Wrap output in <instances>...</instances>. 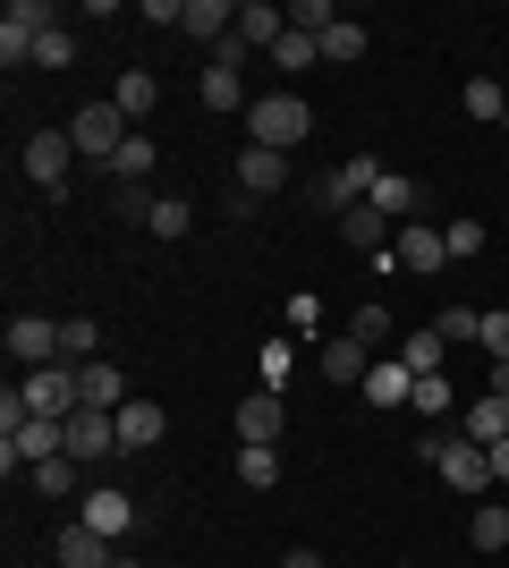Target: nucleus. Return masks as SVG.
<instances>
[{
    "label": "nucleus",
    "mask_w": 509,
    "mask_h": 568,
    "mask_svg": "<svg viewBox=\"0 0 509 568\" xmlns=\"http://www.w3.org/2000/svg\"><path fill=\"white\" fill-rule=\"evenodd\" d=\"M416 450L434 458V475L450 484V493H492V450H485V442H467V433L425 425V433H416Z\"/></svg>",
    "instance_id": "f257e3e1"
},
{
    "label": "nucleus",
    "mask_w": 509,
    "mask_h": 568,
    "mask_svg": "<svg viewBox=\"0 0 509 568\" xmlns=\"http://www.w3.org/2000/svg\"><path fill=\"white\" fill-rule=\"evenodd\" d=\"M306 136H315V111H306V94H297V85H281V94H255V111H246V144L297 153Z\"/></svg>",
    "instance_id": "f03ea898"
},
{
    "label": "nucleus",
    "mask_w": 509,
    "mask_h": 568,
    "mask_svg": "<svg viewBox=\"0 0 509 568\" xmlns=\"http://www.w3.org/2000/svg\"><path fill=\"white\" fill-rule=\"evenodd\" d=\"M69 136H77V162H102V170H111V162H120V144L136 136V128H128L120 102L102 94V102H85V111L69 119Z\"/></svg>",
    "instance_id": "7ed1b4c3"
},
{
    "label": "nucleus",
    "mask_w": 509,
    "mask_h": 568,
    "mask_svg": "<svg viewBox=\"0 0 509 568\" xmlns=\"http://www.w3.org/2000/svg\"><path fill=\"white\" fill-rule=\"evenodd\" d=\"M69 170H77V136L69 128H34V136H26V179H34L43 195L69 187Z\"/></svg>",
    "instance_id": "20e7f679"
},
{
    "label": "nucleus",
    "mask_w": 509,
    "mask_h": 568,
    "mask_svg": "<svg viewBox=\"0 0 509 568\" xmlns=\"http://www.w3.org/2000/svg\"><path fill=\"white\" fill-rule=\"evenodd\" d=\"M51 26H60L51 0H9V9H0V60H9V69L34 60V34H51Z\"/></svg>",
    "instance_id": "39448f33"
},
{
    "label": "nucleus",
    "mask_w": 509,
    "mask_h": 568,
    "mask_svg": "<svg viewBox=\"0 0 509 568\" xmlns=\"http://www.w3.org/2000/svg\"><path fill=\"white\" fill-rule=\"evenodd\" d=\"M230 425H238L246 450H281V433H289V399H272V390H246Z\"/></svg>",
    "instance_id": "423d86ee"
},
{
    "label": "nucleus",
    "mask_w": 509,
    "mask_h": 568,
    "mask_svg": "<svg viewBox=\"0 0 509 568\" xmlns=\"http://www.w3.org/2000/svg\"><path fill=\"white\" fill-rule=\"evenodd\" d=\"M374 179H383V162H374V153H357V162H339L332 179H315V204L339 221L348 204H365V195H374Z\"/></svg>",
    "instance_id": "0eeeda50"
},
{
    "label": "nucleus",
    "mask_w": 509,
    "mask_h": 568,
    "mask_svg": "<svg viewBox=\"0 0 509 568\" xmlns=\"http://www.w3.org/2000/svg\"><path fill=\"white\" fill-rule=\"evenodd\" d=\"M111 450H120V416H111V407H77L69 416V458L94 467V458H111Z\"/></svg>",
    "instance_id": "6e6552de"
},
{
    "label": "nucleus",
    "mask_w": 509,
    "mask_h": 568,
    "mask_svg": "<svg viewBox=\"0 0 509 568\" xmlns=\"http://www.w3.org/2000/svg\"><path fill=\"white\" fill-rule=\"evenodd\" d=\"M9 356H18L26 374H34V365H60V323H43V314H18V323H9Z\"/></svg>",
    "instance_id": "1a4fd4ad"
},
{
    "label": "nucleus",
    "mask_w": 509,
    "mask_h": 568,
    "mask_svg": "<svg viewBox=\"0 0 509 568\" xmlns=\"http://www.w3.org/2000/svg\"><path fill=\"white\" fill-rule=\"evenodd\" d=\"M60 568H120V544H111V535H94V526L77 518V526H60Z\"/></svg>",
    "instance_id": "9d476101"
},
{
    "label": "nucleus",
    "mask_w": 509,
    "mask_h": 568,
    "mask_svg": "<svg viewBox=\"0 0 509 568\" xmlns=\"http://www.w3.org/2000/svg\"><path fill=\"white\" fill-rule=\"evenodd\" d=\"M339 237H348L357 255H374V263H383L390 246H399V230H390V221L374 213V204H348V213H339Z\"/></svg>",
    "instance_id": "9b49d317"
},
{
    "label": "nucleus",
    "mask_w": 509,
    "mask_h": 568,
    "mask_svg": "<svg viewBox=\"0 0 509 568\" xmlns=\"http://www.w3.org/2000/svg\"><path fill=\"white\" fill-rule=\"evenodd\" d=\"M238 187L255 195V204H264L272 187H289V153H272V144H246V153H238Z\"/></svg>",
    "instance_id": "f8f14e48"
},
{
    "label": "nucleus",
    "mask_w": 509,
    "mask_h": 568,
    "mask_svg": "<svg viewBox=\"0 0 509 568\" xmlns=\"http://www.w3.org/2000/svg\"><path fill=\"white\" fill-rule=\"evenodd\" d=\"M85 526L120 544L128 526H136V493H120V484H102V493H85Z\"/></svg>",
    "instance_id": "ddd939ff"
},
{
    "label": "nucleus",
    "mask_w": 509,
    "mask_h": 568,
    "mask_svg": "<svg viewBox=\"0 0 509 568\" xmlns=\"http://www.w3.org/2000/svg\"><path fill=\"white\" fill-rule=\"evenodd\" d=\"M390 255H399V272H441V263H450V237H441V230H416V221H408Z\"/></svg>",
    "instance_id": "4468645a"
},
{
    "label": "nucleus",
    "mask_w": 509,
    "mask_h": 568,
    "mask_svg": "<svg viewBox=\"0 0 509 568\" xmlns=\"http://www.w3.org/2000/svg\"><path fill=\"white\" fill-rule=\"evenodd\" d=\"M315 365H323V382H365V374H374V348L339 332V339H323V356H315Z\"/></svg>",
    "instance_id": "2eb2a0df"
},
{
    "label": "nucleus",
    "mask_w": 509,
    "mask_h": 568,
    "mask_svg": "<svg viewBox=\"0 0 509 568\" xmlns=\"http://www.w3.org/2000/svg\"><path fill=\"white\" fill-rule=\"evenodd\" d=\"M162 433H170L162 399H128V407H120V450H153Z\"/></svg>",
    "instance_id": "dca6fc26"
},
{
    "label": "nucleus",
    "mask_w": 509,
    "mask_h": 568,
    "mask_svg": "<svg viewBox=\"0 0 509 568\" xmlns=\"http://www.w3.org/2000/svg\"><path fill=\"white\" fill-rule=\"evenodd\" d=\"M179 34H195V43H230V34H238V9H230V0H187V26H179Z\"/></svg>",
    "instance_id": "f3484780"
},
{
    "label": "nucleus",
    "mask_w": 509,
    "mask_h": 568,
    "mask_svg": "<svg viewBox=\"0 0 509 568\" xmlns=\"http://www.w3.org/2000/svg\"><path fill=\"white\" fill-rule=\"evenodd\" d=\"M365 204H374V213H383L390 230H408V221H416V179H399V170H383V179H374V195H365Z\"/></svg>",
    "instance_id": "a211bd4d"
},
{
    "label": "nucleus",
    "mask_w": 509,
    "mask_h": 568,
    "mask_svg": "<svg viewBox=\"0 0 509 568\" xmlns=\"http://www.w3.org/2000/svg\"><path fill=\"white\" fill-rule=\"evenodd\" d=\"M281 34H289V18H281L272 0H238V43H246V51H272Z\"/></svg>",
    "instance_id": "6ab92c4d"
},
{
    "label": "nucleus",
    "mask_w": 509,
    "mask_h": 568,
    "mask_svg": "<svg viewBox=\"0 0 509 568\" xmlns=\"http://www.w3.org/2000/svg\"><path fill=\"white\" fill-rule=\"evenodd\" d=\"M459 433H467V442H485V450H492V442H509V399H492V390H485L476 407H459Z\"/></svg>",
    "instance_id": "aec40b11"
},
{
    "label": "nucleus",
    "mask_w": 509,
    "mask_h": 568,
    "mask_svg": "<svg viewBox=\"0 0 509 568\" xmlns=\"http://www.w3.org/2000/svg\"><path fill=\"white\" fill-rule=\"evenodd\" d=\"M357 390H365L374 407H408V399H416V374L399 365V356H390V365H374V374H365Z\"/></svg>",
    "instance_id": "412c9836"
},
{
    "label": "nucleus",
    "mask_w": 509,
    "mask_h": 568,
    "mask_svg": "<svg viewBox=\"0 0 509 568\" xmlns=\"http://www.w3.org/2000/svg\"><path fill=\"white\" fill-rule=\"evenodd\" d=\"M315 60H323V43H315V34H297V26L281 34V43H272V69H281V85H297V77L315 69Z\"/></svg>",
    "instance_id": "4be33fe9"
},
{
    "label": "nucleus",
    "mask_w": 509,
    "mask_h": 568,
    "mask_svg": "<svg viewBox=\"0 0 509 568\" xmlns=\"http://www.w3.org/2000/svg\"><path fill=\"white\" fill-rule=\"evenodd\" d=\"M77 382H85V407H111V416L128 407V374L120 365H77Z\"/></svg>",
    "instance_id": "5701e85b"
},
{
    "label": "nucleus",
    "mask_w": 509,
    "mask_h": 568,
    "mask_svg": "<svg viewBox=\"0 0 509 568\" xmlns=\"http://www.w3.org/2000/svg\"><path fill=\"white\" fill-rule=\"evenodd\" d=\"M111 102H120V111H128V128H145V119H153V102H162V85H153L145 69H128L120 85H111Z\"/></svg>",
    "instance_id": "b1692460"
},
{
    "label": "nucleus",
    "mask_w": 509,
    "mask_h": 568,
    "mask_svg": "<svg viewBox=\"0 0 509 568\" xmlns=\"http://www.w3.org/2000/svg\"><path fill=\"white\" fill-rule=\"evenodd\" d=\"M416 416H425V425H441V416H459V390H450V374H416Z\"/></svg>",
    "instance_id": "393cba45"
},
{
    "label": "nucleus",
    "mask_w": 509,
    "mask_h": 568,
    "mask_svg": "<svg viewBox=\"0 0 509 568\" xmlns=\"http://www.w3.org/2000/svg\"><path fill=\"white\" fill-rule=\"evenodd\" d=\"M204 102H213V111H255V94L238 85V69H213V60H204Z\"/></svg>",
    "instance_id": "a878e982"
},
{
    "label": "nucleus",
    "mask_w": 509,
    "mask_h": 568,
    "mask_svg": "<svg viewBox=\"0 0 509 568\" xmlns=\"http://www.w3.org/2000/svg\"><path fill=\"white\" fill-rule=\"evenodd\" d=\"M289 339H264V356H255V390H272V399H281V390H289Z\"/></svg>",
    "instance_id": "bb28decb"
},
{
    "label": "nucleus",
    "mask_w": 509,
    "mask_h": 568,
    "mask_svg": "<svg viewBox=\"0 0 509 568\" xmlns=\"http://www.w3.org/2000/svg\"><path fill=\"white\" fill-rule=\"evenodd\" d=\"M94 314H69V323H60V365H94Z\"/></svg>",
    "instance_id": "cd10ccee"
},
{
    "label": "nucleus",
    "mask_w": 509,
    "mask_h": 568,
    "mask_svg": "<svg viewBox=\"0 0 509 568\" xmlns=\"http://www.w3.org/2000/svg\"><path fill=\"white\" fill-rule=\"evenodd\" d=\"M441 356H450L441 332H408V339H399V365H408V374H441Z\"/></svg>",
    "instance_id": "c85d7f7f"
},
{
    "label": "nucleus",
    "mask_w": 509,
    "mask_h": 568,
    "mask_svg": "<svg viewBox=\"0 0 509 568\" xmlns=\"http://www.w3.org/2000/svg\"><path fill=\"white\" fill-rule=\"evenodd\" d=\"M434 332H441V348H476L485 314H476V306H441V323H434Z\"/></svg>",
    "instance_id": "c756f323"
},
{
    "label": "nucleus",
    "mask_w": 509,
    "mask_h": 568,
    "mask_svg": "<svg viewBox=\"0 0 509 568\" xmlns=\"http://www.w3.org/2000/svg\"><path fill=\"white\" fill-rule=\"evenodd\" d=\"M145 170H153V136H145V128H136V136L120 144V162H111V179H120V187H136Z\"/></svg>",
    "instance_id": "7c9ffc66"
},
{
    "label": "nucleus",
    "mask_w": 509,
    "mask_h": 568,
    "mask_svg": "<svg viewBox=\"0 0 509 568\" xmlns=\"http://www.w3.org/2000/svg\"><path fill=\"white\" fill-rule=\"evenodd\" d=\"M153 237H187L195 230V213H187V195H153V221H145Z\"/></svg>",
    "instance_id": "2f4dec72"
},
{
    "label": "nucleus",
    "mask_w": 509,
    "mask_h": 568,
    "mask_svg": "<svg viewBox=\"0 0 509 568\" xmlns=\"http://www.w3.org/2000/svg\"><path fill=\"white\" fill-rule=\"evenodd\" d=\"M238 484L246 493H272L281 484V450H238Z\"/></svg>",
    "instance_id": "473e14b6"
},
{
    "label": "nucleus",
    "mask_w": 509,
    "mask_h": 568,
    "mask_svg": "<svg viewBox=\"0 0 509 568\" xmlns=\"http://www.w3.org/2000/svg\"><path fill=\"white\" fill-rule=\"evenodd\" d=\"M467 535H476V551H509V509H501V500H485Z\"/></svg>",
    "instance_id": "72a5a7b5"
},
{
    "label": "nucleus",
    "mask_w": 509,
    "mask_h": 568,
    "mask_svg": "<svg viewBox=\"0 0 509 568\" xmlns=\"http://www.w3.org/2000/svg\"><path fill=\"white\" fill-rule=\"evenodd\" d=\"M459 102H467V119H509V85H492V77H476Z\"/></svg>",
    "instance_id": "f704fd0d"
},
{
    "label": "nucleus",
    "mask_w": 509,
    "mask_h": 568,
    "mask_svg": "<svg viewBox=\"0 0 509 568\" xmlns=\"http://www.w3.org/2000/svg\"><path fill=\"white\" fill-rule=\"evenodd\" d=\"M323 60H339V69H348V60H365V26H357V18H339L332 34H323Z\"/></svg>",
    "instance_id": "c9c22d12"
},
{
    "label": "nucleus",
    "mask_w": 509,
    "mask_h": 568,
    "mask_svg": "<svg viewBox=\"0 0 509 568\" xmlns=\"http://www.w3.org/2000/svg\"><path fill=\"white\" fill-rule=\"evenodd\" d=\"M26 484H34V493H77V458L69 450L43 458V467H26Z\"/></svg>",
    "instance_id": "e433bc0d"
},
{
    "label": "nucleus",
    "mask_w": 509,
    "mask_h": 568,
    "mask_svg": "<svg viewBox=\"0 0 509 568\" xmlns=\"http://www.w3.org/2000/svg\"><path fill=\"white\" fill-rule=\"evenodd\" d=\"M348 339H365V348H383V339H390V306H383V297H365V306H357Z\"/></svg>",
    "instance_id": "4c0bfd02"
},
{
    "label": "nucleus",
    "mask_w": 509,
    "mask_h": 568,
    "mask_svg": "<svg viewBox=\"0 0 509 568\" xmlns=\"http://www.w3.org/2000/svg\"><path fill=\"white\" fill-rule=\"evenodd\" d=\"M69 60H77V34H69V26L34 34V69H69Z\"/></svg>",
    "instance_id": "58836bf2"
},
{
    "label": "nucleus",
    "mask_w": 509,
    "mask_h": 568,
    "mask_svg": "<svg viewBox=\"0 0 509 568\" xmlns=\"http://www.w3.org/2000/svg\"><path fill=\"white\" fill-rule=\"evenodd\" d=\"M441 237H450V263H476V255H485V221H450Z\"/></svg>",
    "instance_id": "ea45409f"
},
{
    "label": "nucleus",
    "mask_w": 509,
    "mask_h": 568,
    "mask_svg": "<svg viewBox=\"0 0 509 568\" xmlns=\"http://www.w3.org/2000/svg\"><path fill=\"white\" fill-rule=\"evenodd\" d=\"M476 348H485V356H509V306H492V314H485V332H476Z\"/></svg>",
    "instance_id": "a19ab883"
},
{
    "label": "nucleus",
    "mask_w": 509,
    "mask_h": 568,
    "mask_svg": "<svg viewBox=\"0 0 509 568\" xmlns=\"http://www.w3.org/2000/svg\"><path fill=\"white\" fill-rule=\"evenodd\" d=\"M145 26H187V0H145Z\"/></svg>",
    "instance_id": "79ce46f5"
},
{
    "label": "nucleus",
    "mask_w": 509,
    "mask_h": 568,
    "mask_svg": "<svg viewBox=\"0 0 509 568\" xmlns=\"http://www.w3.org/2000/svg\"><path fill=\"white\" fill-rule=\"evenodd\" d=\"M492 399H509V356H492Z\"/></svg>",
    "instance_id": "37998d69"
},
{
    "label": "nucleus",
    "mask_w": 509,
    "mask_h": 568,
    "mask_svg": "<svg viewBox=\"0 0 509 568\" xmlns=\"http://www.w3.org/2000/svg\"><path fill=\"white\" fill-rule=\"evenodd\" d=\"M492 484H509V442H492Z\"/></svg>",
    "instance_id": "c03bdc74"
},
{
    "label": "nucleus",
    "mask_w": 509,
    "mask_h": 568,
    "mask_svg": "<svg viewBox=\"0 0 509 568\" xmlns=\"http://www.w3.org/2000/svg\"><path fill=\"white\" fill-rule=\"evenodd\" d=\"M281 568H323V560H315V551H289V560H281Z\"/></svg>",
    "instance_id": "a18cd8bd"
},
{
    "label": "nucleus",
    "mask_w": 509,
    "mask_h": 568,
    "mask_svg": "<svg viewBox=\"0 0 509 568\" xmlns=\"http://www.w3.org/2000/svg\"><path fill=\"white\" fill-rule=\"evenodd\" d=\"M501 128H509V119H501Z\"/></svg>",
    "instance_id": "49530a36"
}]
</instances>
